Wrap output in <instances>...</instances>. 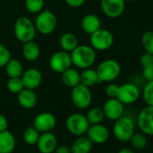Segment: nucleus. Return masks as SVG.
I'll use <instances>...</instances> for the list:
<instances>
[{
	"instance_id": "nucleus-12",
	"label": "nucleus",
	"mask_w": 153,
	"mask_h": 153,
	"mask_svg": "<svg viewBox=\"0 0 153 153\" xmlns=\"http://www.w3.org/2000/svg\"><path fill=\"white\" fill-rule=\"evenodd\" d=\"M126 3L125 0H100V7L106 16L115 19L123 14Z\"/></svg>"
},
{
	"instance_id": "nucleus-40",
	"label": "nucleus",
	"mask_w": 153,
	"mask_h": 153,
	"mask_svg": "<svg viewBox=\"0 0 153 153\" xmlns=\"http://www.w3.org/2000/svg\"><path fill=\"white\" fill-rule=\"evenodd\" d=\"M54 153H72L71 148L67 145H57Z\"/></svg>"
},
{
	"instance_id": "nucleus-15",
	"label": "nucleus",
	"mask_w": 153,
	"mask_h": 153,
	"mask_svg": "<svg viewBox=\"0 0 153 153\" xmlns=\"http://www.w3.org/2000/svg\"><path fill=\"white\" fill-rule=\"evenodd\" d=\"M86 134L91 143L95 144H103L109 138V131L102 124L91 125Z\"/></svg>"
},
{
	"instance_id": "nucleus-24",
	"label": "nucleus",
	"mask_w": 153,
	"mask_h": 153,
	"mask_svg": "<svg viewBox=\"0 0 153 153\" xmlns=\"http://www.w3.org/2000/svg\"><path fill=\"white\" fill-rule=\"evenodd\" d=\"M59 43L62 50L66 51L68 53H71L79 45V41L76 35L72 32L64 33L60 38Z\"/></svg>"
},
{
	"instance_id": "nucleus-13",
	"label": "nucleus",
	"mask_w": 153,
	"mask_h": 153,
	"mask_svg": "<svg viewBox=\"0 0 153 153\" xmlns=\"http://www.w3.org/2000/svg\"><path fill=\"white\" fill-rule=\"evenodd\" d=\"M137 125L142 133L153 136V107L146 106L140 111Z\"/></svg>"
},
{
	"instance_id": "nucleus-32",
	"label": "nucleus",
	"mask_w": 153,
	"mask_h": 153,
	"mask_svg": "<svg viewBox=\"0 0 153 153\" xmlns=\"http://www.w3.org/2000/svg\"><path fill=\"white\" fill-rule=\"evenodd\" d=\"M142 45L145 52L153 54V30H147L143 34Z\"/></svg>"
},
{
	"instance_id": "nucleus-22",
	"label": "nucleus",
	"mask_w": 153,
	"mask_h": 153,
	"mask_svg": "<svg viewBox=\"0 0 153 153\" xmlns=\"http://www.w3.org/2000/svg\"><path fill=\"white\" fill-rule=\"evenodd\" d=\"M61 74H62L61 79H62L63 83L68 88L73 89L81 83L80 73L74 68L70 67L67 70H65V72H63Z\"/></svg>"
},
{
	"instance_id": "nucleus-7",
	"label": "nucleus",
	"mask_w": 153,
	"mask_h": 153,
	"mask_svg": "<svg viewBox=\"0 0 153 153\" xmlns=\"http://www.w3.org/2000/svg\"><path fill=\"white\" fill-rule=\"evenodd\" d=\"M114 35L113 33L107 30L100 28L90 37L91 47L98 51H105L109 49L114 44Z\"/></svg>"
},
{
	"instance_id": "nucleus-20",
	"label": "nucleus",
	"mask_w": 153,
	"mask_h": 153,
	"mask_svg": "<svg viewBox=\"0 0 153 153\" xmlns=\"http://www.w3.org/2000/svg\"><path fill=\"white\" fill-rule=\"evenodd\" d=\"M16 145L14 135L8 130L0 132V153H12Z\"/></svg>"
},
{
	"instance_id": "nucleus-28",
	"label": "nucleus",
	"mask_w": 153,
	"mask_h": 153,
	"mask_svg": "<svg viewBox=\"0 0 153 153\" xmlns=\"http://www.w3.org/2000/svg\"><path fill=\"white\" fill-rule=\"evenodd\" d=\"M40 133L36 130L32 126L27 127L23 132V141L28 145H36L39 138Z\"/></svg>"
},
{
	"instance_id": "nucleus-27",
	"label": "nucleus",
	"mask_w": 153,
	"mask_h": 153,
	"mask_svg": "<svg viewBox=\"0 0 153 153\" xmlns=\"http://www.w3.org/2000/svg\"><path fill=\"white\" fill-rule=\"evenodd\" d=\"M86 117L90 125H97V124L102 123V121L105 118V115H104V111L102 108L95 107V108H91L88 111Z\"/></svg>"
},
{
	"instance_id": "nucleus-1",
	"label": "nucleus",
	"mask_w": 153,
	"mask_h": 153,
	"mask_svg": "<svg viewBox=\"0 0 153 153\" xmlns=\"http://www.w3.org/2000/svg\"><path fill=\"white\" fill-rule=\"evenodd\" d=\"M70 55L72 64L82 70L91 68L96 61V50L88 45H78Z\"/></svg>"
},
{
	"instance_id": "nucleus-41",
	"label": "nucleus",
	"mask_w": 153,
	"mask_h": 153,
	"mask_svg": "<svg viewBox=\"0 0 153 153\" xmlns=\"http://www.w3.org/2000/svg\"><path fill=\"white\" fill-rule=\"evenodd\" d=\"M117 153H135V152H134L133 150L129 149V148H123V149L119 150Z\"/></svg>"
},
{
	"instance_id": "nucleus-29",
	"label": "nucleus",
	"mask_w": 153,
	"mask_h": 153,
	"mask_svg": "<svg viewBox=\"0 0 153 153\" xmlns=\"http://www.w3.org/2000/svg\"><path fill=\"white\" fill-rule=\"evenodd\" d=\"M129 142L131 145L133 146V148L136 150H143L148 144V138H147V135L142 132L134 133Z\"/></svg>"
},
{
	"instance_id": "nucleus-42",
	"label": "nucleus",
	"mask_w": 153,
	"mask_h": 153,
	"mask_svg": "<svg viewBox=\"0 0 153 153\" xmlns=\"http://www.w3.org/2000/svg\"><path fill=\"white\" fill-rule=\"evenodd\" d=\"M126 2H134L135 0H125Z\"/></svg>"
},
{
	"instance_id": "nucleus-31",
	"label": "nucleus",
	"mask_w": 153,
	"mask_h": 153,
	"mask_svg": "<svg viewBox=\"0 0 153 153\" xmlns=\"http://www.w3.org/2000/svg\"><path fill=\"white\" fill-rule=\"evenodd\" d=\"M6 86H7V90L13 94H18L20 91H22L24 89V85L21 77L10 78L6 83Z\"/></svg>"
},
{
	"instance_id": "nucleus-17",
	"label": "nucleus",
	"mask_w": 153,
	"mask_h": 153,
	"mask_svg": "<svg viewBox=\"0 0 153 153\" xmlns=\"http://www.w3.org/2000/svg\"><path fill=\"white\" fill-rule=\"evenodd\" d=\"M36 145L40 153H53L57 146V140L53 133H43L40 134Z\"/></svg>"
},
{
	"instance_id": "nucleus-10",
	"label": "nucleus",
	"mask_w": 153,
	"mask_h": 153,
	"mask_svg": "<svg viewBox=\"0 0 153 153\" xmlns=\"http://www.w3.org/2000/svg\"><path fill=\"white\" fill-rule=\"evenodd\" d=\"M72 65L73 64L70 53L64 50L55 52L49 58V67L55 73L62 74L70 68Z\"/></svg>"
},
{
	"instance_id": "nucleus-35",
	"label": "nucleus",
	"mask_w": 153,
	"mask_h": 153,
	"mask_svg": "<svg viewBox=\"0 0 153 153\" xmlns=\"http://www.w3.org/2000/svg\"><path fill=\"white\" fill-rule=\"evenodd\" d=\"M118 88H119V85L117 83H114V82H109L107 85V87L105 89V92H106V95L108 97V99L117 98Z\"/></svg>"
},
{
	"instance_id": "nucleus-2",
	"label": "nucleus",
	"mask_w": 153,
	"mask_h": 153,
	"mask_svg": "<svg viewBox=\"0 0 153 153\" xmlns=\"http://www.w3.org/2000/svg\"><path fill=\"white\" fill-rule=\"evenodd\" d=\"M36 27L34 22L26 16L19 17L13 25V32L16 39L22 42L26 43L34 39L36 36Z\"/></svg>"
},
{
	"instance_id": "nucleus-36",
	"label": "nucleus",
	"mask_w": 153,
	"mask_h": 153,
	"mask_svg": "<svg viewBox=\"0 0 153 153\" xmlns=\"http://www.w3.org/2000/svg\"><path fill=\"white\" fill-rule=\"evenodd\" d=\"M140 64L143 66V68L153 65V54L148 53V52H145L144 54H143L140 58Z\"/></svg>"
},
{
	"instance_id": "nucleus-39",
	"label": "nucleus",
	"mask_w": 153,
	"mask_h": 153,
	"mask_svg": "<svg viewBox=\"0 0 153 153\" xmlns=\"http://www.w3.org/2000/svg\"><path fill=\"white\" fill-rule=\"evenodd\" d=\"M8 128V121L7 118L3 115L0 114V132L5 131Z\"/></svg>"
},
{
	"instance_id": "nucleus-23",
	"label": "nucleus",
	"mask_w": 153,
	"mask_h": 153,
	"mask_svg": "<svg viewBox=\"0 0 153 153\" xmlns=\"http://www.w3.org/2000/svg\"><path fill=\"white\" fill-rule=\"evenodd\" d=\"M93 143L87 136H79L70 146L72 153H90Z\"/></svg>"
},
{
	"instance_id": "nucleus-5",
	"label": "nucleus",
	"mask_w": 153,
	"mask_h": 153,
	"mask_svg": "<svg viewBox=\"0 0 153 153\" xmlns=\"http://www.w3.org/2000/svg\"><path fill=\"white\" fill-rule=\"evenodd\" d=\"M135 126L133 119L129 117L123 116L115 121L113 126V134L120 142H129L134 135Z\"/></svg>"
},
{
	"instance_id": "nucleus-11",
	"label": "nucleus",
	"mask_w": 153,
	"mask_h": 153,
	"mask_svg": "<svg viewBox=\"0 0 153 153\" xmlns=\"http://www.w3.org/2000/svg\"><path fill=\"white\" fill-rule=\"evenodd\" d=\"M56 125V117L49 112H42L38 114L32 122V126L40 134L51 132Z\"/></svg>"
},
{
	"instance_id": "nucleus-16",
	"label": "nucleus",
	"mask_w": 153,
	"mask_h": 153,
	"mask_svg": "<svg viewBox=\"0 0 153 153\" xmlns=\"http://www.w3.org/2000/svg\"><path fill=\"white\" fill-rule=\"evenodd\" d=\"M23 82L24 88L29 90L37 89L42 82V74L37 68H29L23 71L22 75L21 76Z\"/></svg>"
},
{
	"instance_id": "nucleus-21",
	"label": "nucleus",
	"mask_w": 153,
	"mask_h": 153,
	"mask_svg": "<svg viewBox=\"0 0 153 153\" xmlns=\"http://www.w3.org/2000/svg\"><path fill=\"white\" fill-rule=\"evenodd\" d=\"M22 56L25 60L29 62L36 61L40 55V48L37 42L34 40L23 43L22 49Z\"/></svg>"
},
{
	"instance_id": "nucleus-18",
	"label": "nucleus",
	"mask_w": 153,
	"mask_h": 153,
	"mask_svg": "<svg viewBox=\"0 0 153 153\" xmlns=\"http://www.w3.org/2000/svg\"><path fill=\"white\" fill-rule=\"evenodd\" d=\"M17 101L18 104L25 109L33 108L38 101L37 94L33 90H29L24 88L22 91L17 94Z\"/></svg>"
},
{
	"instance_id": "nucleus-6",
	"label": "nucleus",
	"mask_w": 153,
	"mask_h": 153,
	"mask_svg": "<svg viewBox=\"0 0 153 153\" xmlns=\"http://www.w3.org/2000/svg\"><path fill=\"white\" fill-rule=\"evenodd\" d=\"M65 126L71 134L79 137L86 134L91 125L86 116L81 113H74L66 118Z\"/></svg>"
},
{
	"instance_id": "nucleus-37",
	"label": "nucleus",
	"mask_w": 153,
	"mask_h": 153,
	"mask_svg": "<svg viewBox=\"0 0 153 153\" xmlns=\"http://www.w3.org/2000/svg\"><path fill=\"white\" fill-rule=\"evenodd\" d=\"M143 76L147 82L153 81V65L143 68Z\"/></svg>"
},
{
	"instance_id": "nucleus-4",
	"label": "nucleus",
	"mask_w": 153,
	"mask_h": 153,
	"mask_svg": "<svg viewBox=\"0 0 153 153\" xmlns=\"http://www.w3.org/2000/svg\"><path fill=\"white\" fill-rule=\"evenodd\" d=\"M37 31L43 35H49L55 31L57 26V18L56 14L48 10L43 9L38 13L34 22Z\"/></svg>"
},
{
	"instance_id": "nucleus-30",
	"label": "nucleus",
	"mask_w": 153,
	"mask_h": 153,
	"mask_svg": "<svg viewBox=\"0 0 153 153\" xmlns=\"http://www.w3.org/2000/svg\"><path fill=\"white\" fill-rule=\"evenodd\" d=\"M24 4L28 12L31 13H39L44 8L45 0H25Z\"/></svg>"
},
{
	"instance_id": "nucleus-34",
	"label": "nucleus",
	"mask_w": 153,
	"mask_h": 153,
	"mask_svg": "<svg viewBox=\"0 0 153 153\" xmlns=\"http://www.w3.org/2000/svg\"><path fill=\"white\" fill-rule=\"evenodd\" d=\"M11 58V52L9 49L4 44L0 43V68L4 67Z\"/></svg>"
},
{
	"instance_id": "nucleus-14",
	"label": "nucleus",
	"mask_w": 153,
	"mask_h": 153,
	"mask_svg": "<svg viewBox=\"0 0 153 153\" xmlns=\"http://www.w3.org/2000/svg\"><path fill=\"white\" fill-rule=\"evenodd\" d=\"M102 109L104 111L105 117L109 120L116 121L124 116L125 105L117 98H111L104 103Z\"/></svg>"
},
{
	"instance_id": "nucleus-19",
	"label": "nucleus",
	"mask_w": 153,
	"mask_h": 153,
	"mask_svg": "<svg viewBox=\"0 0 153 153\" xmlns=\"http://www.w3.org/2000/svg\"><path fill=\"white\" fill-rule=\"evenodd\" d=\"M81 25L84 32L91 35L92 33H94L95 31L101 28V21L96 14L89 13L82 18Z\"/></svg>"
},
{
	"instance_id": "nucleus-9",
	"label": "nucleus",
	"mask_w": 153,
	"mask_h": 153,
	"mask_svg": "<svg viewBox=\"0 0 153 153\" xmlns=\"http://www.w3.org/2000/svg\"><path fill=\"white\" fill-rule=\"evenodd\" d=\"M141 95L139 87L133 82H126L119 85L117 99L121 101L125 106L131 105L136 102Z\"/></svg>"
},
{
	"instance_id": "nucleus-3",
	"label": "nucleus",
	"mask_w": 153,
	"mask_h": 153,
	"mask_svg": "<svg viewBox=\"0 0 153 153\" xmlns=\"http://www.w3.org/2000/svg\"><path fill=\"white\" fill-rule=\"evenodd\" d=\"M96 71L100 82H112L119 77L121 65L115 59H106L98 65Z\"/></svg>"
},
{
	"instance_id": "nucleus-25",
	"label": "nucleus",
	"mask_w": 153,
	"mask_h": 153,
	"mask_svg": "<svg viewBox=\"0 0 153 153\" xmlns=\"http://www.w3.org/2000/svg\"><path fill=\"white\" fill-rule=\"evenodd\" d=\"M80 76H81V84H82L86 87H89V88L100 82L98 74H97V71L92 68L84 69L80 74Z\"/></svg>"
},
{
	"instance_id": "nucleus-33",
	"label": "nucleus",
	"mask_w": 153,
	"mask_h": 153,
	"mask_svg": "<svg viewBox=\"0 0 153 153\" xmlns=\"http://www.w3.org/2000/svg\"><path fill=\"white\" fill-rule=\"evenodd\" d=\"M142 95L146 105L153 107V81L147 82L143 90Z\"/></svg>"
},
{
	"instance_id": "nucleus-8",
	"label": "nucleus",
	"mask_w": 153,
	"mask_h": 153,
	"mask_svg": "<svg viewBox=\"0 0 153 153\" xmlns=\"http://www.w3.org/2000/svg\"><path fill=\"white\" fill-rule=\"evenodd\" d=\"M71 100L73 104L79 109L88 108L92 102V94L89 87L79 84L72 89Z\"/></svg>"
},
{
	"instance_id": "nucleus-26",
	"label": "nucleus",
	"mask_w": 153,
	"mask_h": 153,
	"mask_svg": "<svg viewBox=\"0 0 153 153\" xmlns=\"http://www.w3.org/2000/svg\"><path fill=\"white\" fill-rule=\"evenodd\" d=\"M4 68L5 73L9 76V78L21 77L23 74V67L22 65V63L15 58H11L4 66Z\"/></svg>"
},
{
	"instance_id": "nucleus-38",
	"label": "nucleus",
	"mask_w": 153,
	"mask_h": 153,
	"mask_svg": "<svg viewBox=\"0 0 153 153\" xmlns=\"http://www.w3.org/2000/svg\"><path fill=\"white\" fill-rule=\"evenodd\" d=\"M67 5L73 8H78L83 5L86 2V0H65Z\"/></svg>"
}]
</instances>
